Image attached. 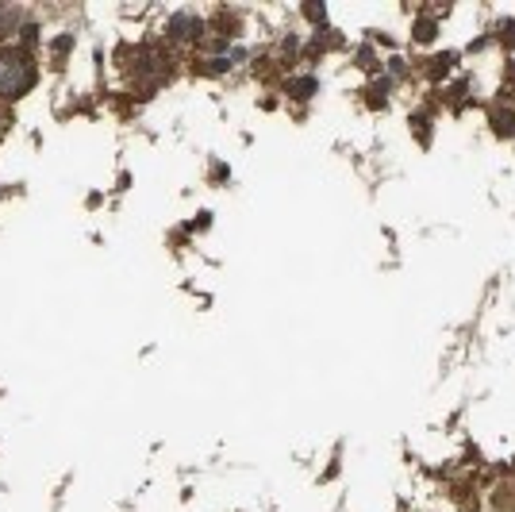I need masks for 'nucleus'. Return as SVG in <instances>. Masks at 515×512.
<instances>
[{"instance_id": "nucleus-1", "label": "nucleus", "mask_w": 515, "mask_h": 512, "mask_svg": "<svg viewBox=\"0 0 515 512\" xmlns=\"http://www.w3.org/2000/svg\"><path fill=\"white\" fill-rule=\"evenodd\" d=\"M35 85V66L20 51H0V100H16Z\"/></svg>"}, {"instance_id": "nucleus-2", "label": "nucleus", "mask_w": 515, "mask_h": 512, "mask_svg": "<svg viewBox=\"0 0 515 512\" xmlns=\"http://www.w3.org/2000/svg\"><path fill=\"white\" fill-rule=\"evenodd\" d=\"M12 27H16V12H12L8 4H0V39H4V35L12 31Z\"/></svg>"}, {"instance_id": "nucleus-3", "label": "nucleus", "mask_w": 515, "mask_h": 512, "mask_svg": "<svg viewBox=\"0 0 515 512\" xmlns=\"http://www.w3.org/2000/svg\"><path fill=\"white\" fill-rule=\"evenodd\" d=\"M292 89H297V97H308V93L316 89V81H297V85H292Z\"/></svg>"}]
</instances>
